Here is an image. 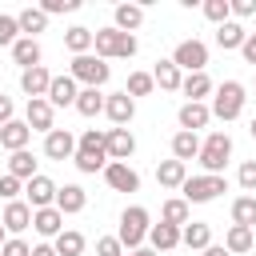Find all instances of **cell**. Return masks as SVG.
I'll use <instances>...</instances> for the list:
<instances>
[{"instance_id":"f35d334b","label":"cell","mask_w":256,"mask_h":256,"mask_svg":"<svg viewBox=\"0 0 256 256\" xmlns=\"http://www.w3.org/2000/svg\"><path fill=\"white\" fill-rule=\"evenodd\" d=\"M204 16L220 28V24H228L232 20V0H204Z\"/></svg>"},{"instance_id":"836d02e7","label":"cell","mask_w":256,"mask_h":256,"mask_svg":"<svg viewBox=\"0 0 256 256\" xmlns=\"http://www.w3.org/2000/svg\"><path fill=\"white\" fill-rule=\"evenodd\" d=\"M104 100H108V96H104L100 88H80V96H76V112L92 120V116L104 112Z\"/></svg>"},{"instance_id":"e575fe53","label":"cell","mask_w":256,"mask_h":256,"mask_svg":"<svg viewBox=\"0 0 256 256\" xmlns=\"http://www.w3.org/2000/svg\"><path fill=\"white\" fill-rule=\"evenodd\" d=\"M188 208H192V204H188L184 196H172V200H164L160 220H164V224H172V228H184V224H188Z\"/></svg>"},{"instance_id":"6da1fadb","label":"cell","mask_w":256,"mask_h":256,"mask_svg":"<svg viewBox=\"0 0 256 256\" xmlns=\"http://www.w3.org/2000/svg\"><path fill=\"white\" fill-rule=\"evenodd\" d=\"M148 232H152V224H148V208L132 204V208H124V212H120V228H116V240L124 244V252H136V248L148 240Z\"/></svg>"},{"instance_id":"d6a6232c","label":"cell","mask_w":256,"mask_h":256,"mask_svg":"<svg viewBox=\"0 0 256 256\" xmlns=\"http://www.w3.org/2000/svg\"><path fill=\"white\" fill-rule=\"evenodd\" d=\"M244 40H248V32H244V24H236V20H228V24H220V28H216V44H220L224 52L244 48Z\"/></svg>"},{"instance_id":"ab89813d","label":"cell","mask_w":256,"mask_h":256,"mask_svg":"<svg viewBox=\"0 0 256 256\" xmlns=\"http://www.w3.org/2000/svg\"><path fill=\"white\" fill-rule=\"evenodd\" d=\"M152 88H156V80H152V72H132V76H128V88H124V92H128V96L136 100V96H148Z\"/></svg>"},{"instance_id":"8d00e7d4","label":"cell","mask_w":256,"mask_h":256,"mask_svg":"<svg viewBox=\"0 0 256 256\" xmlns=\"http://www.w3.org/2000/svg\"><path fill=\"white\" fill-rule=\"evenodd\" d=\"M232 224L256 228V196H236L232 200Z\"/></svg>"},{"instance_id":"30bf717a","label":"cell","mask_w":256,"mask_h":256,"mask_svg":"<svg viewBox=\"0 0 256 256\" xmlns=\"http://www.w3.org/2000/svg\"><path fill=\"white\" fill-rule=\"evenodd\" d=\"M20 88H24V96H28V100H44V96H48V88H52V72H48L44 64H36V68L20 72Z\"/></svg>"},{"instance_id":"7402d4cb","label":"cell","mask_w":256,"mask_h":256,"mask_svg":"<svg viewBox=\"0 0 256 256\" xmlns=\"http://www.w3.org/2000/svg\"><path fill=\"white\" fill-rule=\"evenodd\" d=\"M144 24V4H116V12H112V28H120V32H136Z\"/></svg>"},{"instance_id":"d6986e66","label":"cell","mask_w":256,"mask_h":256,"mask_svg":"<svg viewBox=\"0 0 256 256\" xmlns=\"http://www.w3.org/2000/svg\"><path fill=\"white\" fill-rule=\"evenodd\" d=\"M28 140H32V128H28L24 120H8V124L0 128V148H8V152H24Z\"/></svg>"},{"instance_id":"74e56055","label":"cell","mask_w":256,"mask_h":256,"mask_svg":"<svg viewBox=\"0 0 256 256\" xmlns=\"http://www.w3.org/2000/svg\"><path fill=\"white\" fill-rule=\"evenodd\" d=\"M56 252H60V256H80V252H84V232L64 228V232L56 236Z\"/></svg>"},{"instance_id":"ba28073f","label":"cell","mask_w":256,"mask_h":256,"mask_svg":"<svg viewBox=\"0 0 256 256\" xmlns=\"http://www.w3.org/2000/svg\"><path fill=\"white\" fill-rule=\"evenodd\" d=\"M56 192H60V188H56L44 172L32 176V180L24 184V196H28V208H32V212H40V208H56Z\"/></svg>"},{"instance_id":"ee69618b","label":"cell","mask_w":256,"mask_h":256,"mask_svg":"<svg viewBox=\"0 0 256 256\" xmlns=\"http://www.w3.org/2000/svg\"><path fill=\"white\" fill-rule=\"evenodd\" d=\"M236 180H240V188H244V192H256V160H244V164H240V172H236Z\"/></svg>"},{"instance_id":"44dd1931","label":"cell","mask_w":256,"mask_h":256,"mask_svg":"<svg viewBox=\"0 0 256 256\" xmlns=\"http://www.w3.org/2000/svg\"><path fill=\"white\" fill-rule=\"evenodd\" d=\"M32 228L40 232V236H60L64 232V212L60 208H40V212H32Z\"/></svg>"},{"instance_id":"11a10c76","label":"cell","mask_w":256,"mask_h":256,"mask_svg":"<svg viewBox=\"0 0 256 256\" xmlns=\"http://www.w3.org/2000/svg\"><path fill=\"white\" fill-rule=\"evenodd\" d=\"M4 240H8V232H4V224H0V248H4Z\"/></svg>"},{"instance_id":"f6af8a7d","label":"cell","mask_w":256,"mask_h":256,"mask_svg":"<svg viewBox=\"0 0 256 256\" xmlns=\"http://www.w3.org/2000/svg\"><path fill=\"white\" fill-rule=\"evenodd\" d=\"M40 8H44V16H60V12H76L80 0H44Z\"/></svg>"},{"instance_id":"816d5d0a","label":"cell","mask_w":256,"mask_h":256,"mask_svg":"<svg viewBox=\"0 0 256 256\" xmlns=\"http://www.w3.org/2000/svg\"><path fill=\"white\" fill-rule=\"evenodd\" d=\"M200 256H232V252H228V248H224V244H208V248H204V252H200Z\"/></svg>"},{"instance_id":"277c9868","label":"cell","mask_w":256,"mask_h":256,"mask_svg":"<svg viewBox=\"0 0 256 256\" xmlns=\"http://www.w3.org/2000/svg\"><path fill=\"white\" fill-rule=\"evenodd\" d=\"M228 156H232V136L228 132H208V140L200 144V164H204V172L208 176H220L224 172V164H228Z\"/></svg>"},{"instance_id":"9f6ffc18","label":"cell","mask_w":256,"mask_h":256,"mask_svg":"<svg viewBox=\"0 0 256 256\" xmlns=\"http://www.w3.org/2000/svg\"><path fill=\"white\" fill-rule=\"evenodd\" d=\"M252 232H256V228H252Z\"/></svg>"},{"instance_id":"83f0119b","label":"cell","mask_w":256,"mask_h":256,"mask_svg":"<svg viewBox=\"0 0 256 256\" xmlns=\"http://www.w3.org/2000/svg\"><path fill=\"white\" fill-rule=\"evenodd\" d=\"M224 248H228L232 256L252 252V248H256V232H252V228H244V224H232V228H228V236H224Z\"/></svg>"},{"instance_id":"7bdbcfd3","label":"cell","mask_w":256,"mask_h":256,"mask_svg":"<svg viewBox=\"0 0 256 256\" xmlns=\"http://www.w3.org/2000/svg\"><path fill=\"white\" fill-rule=\"evenodd\" d=\"M20 192H24V180H16V176H8V172H4V176H0V196L12 204Z\"/></svg>"},{"instance_id":"7dc6e473","label":"cell","mask_w":256,"mask_h":256,"mask_svg":"<svg viewBox=\"0 0 256 256\" xmlns=\"http://www.w3.org/2000/svg\"><path fill=\"white\" fill-rule=\"evenodd\" d=\"M8 120H16V104H12V96L0 92V128H4Z\"/></svg>"},{"instance_id":"7a4b0ae2","label":"cell","mask_w":256,"mask_h":256,"mask_svg":"<svg viewBox=\"0 0 256 256\" xmlns=\"http://www.w3.org/2000/svg\"><path fill=\"white\" fill-rule=\"evenodd\" d=\"M92 48H96L100 60H116V56L128 60V56H136L140 44H136L132 32H120V28H96V44H92Z\"/></svg>"},{"instance_id":"3957f363","label":"cell","mask_w":256,"mask_h":256,"mask_svg":"<svg viewBox=\"0 0 256 256\" xmlns=\"http://www.w3.org/2000/svg\"><path fill=\"white\" fill-rule=\"evenodd\" d=\"M68 76L76 80V84H84V88H100V84H108V76H112V68H108V60H100V56H72V64H68Z\"/></svg>"},{"instance_id":"60d3db41","label":"cell","mask_w":256,"mask_h":256,"mask_svg":"<svg viewBox=\"0 0 256 256\" xmlns=\"http://www.w3.org/2000/svg\"><path fill=\"white\" fill-rule=\"evenodd\" d=\"M16 40H20V24H16V16L0 12V48H12Z\"/></svg>"},{"instance_id":"8992f818","label":"cell","mask_w":256,"mask_h":256,"mask_svg":"<svg viewBox=\"0 0 256 256\" xmlns=\"http://www.w3.org/2000/svg\"><path fill=\"white\" fill-rule=\"evenodd\" d=\"M180 192H184L188 204H208V200H216L220 192H228V180H224V176H208V172H204V176H188Z\"/></svg>"},{"instance_id":"ffe728a7","label":"cell","mask_w":256,"mask_h":256,"mask_svg":"<svg viewBox=\"0 0 256 256\" xmlns=\"http://www.w3.org/2000/svg\"><path fill=\"white\" fill-rule=\"evenodd\" d=\"M84 204H88V192H84L80 184H64V188L56 192V208H60L64 216H76V212H84Z\"/></svg>"},{"instance_id":"603a6c76","label":"cell","mask_w":256,"mask_h":256,"mask_svg":"<svg viewBox=\"0 0 256 256\" xmlns=\"http://www.w3.org/2000/svg\"><path fill=\"white\" fill-rule=\"evenodd\" d=\"M40 56H44V52H40V40H32V36H20V40L12 44V60H16L24 72H28V68H36V64H40Z\"/></svg>"},{"instance_id":"484cf974","label":"cell","mask_w":256,"mask_h":256,"mask_svg":"<svg viewBox=\"0 0 256 256\" xmlns=\"http://www.w3.org/2000/svg\"><path fill=\"white\" fill-rule=\"evenodd\" d=\"M96 44V32L92 28H84V24H76V28H68L64 32V48L72 52V56H88V48Z\"/></svg>"},{"instance_id":"681fc988","label":"cell","mask_w":256,"mask_h":256,"mask_svg":"<svg viewBox=\"0 0 256 256\" xmlns=\"http://www.w3.org/2000/svg\"><path fill=\"white\" fill-rule=\"evenodd\" d=\"M240 56H244L248 64H256V32H248V40H244V48H240Z\"/></svg>"},{"instance_id":"9a60e30c","label":"cell","mask_w":256,"mask_h":256,"mask_svg":"<svg viewBox=\"0 0 256 256\" xmlns=\"http://www.w3.org/2000/svg\"><path fill=\"white\" fill-rule=\"evenodd\" d=\"M0 224H4V232H12V236H20L24 228H32V208H28V200H12V204H4Z\"/></svg>"},{"instance_id":"5b68a950","label":"cell","mask_w":256,"mask_h":256,"mask_svg":"<svg viewBox=\"0 0 256 256\" xmlns=\"http://www.w3.org/2000/svg\"><path fill=\"white\" fill-rule=\"evenodd\" d=\"M212 116L216 120H236L240 112H244V84L240 80H224L220 88H216V96H212Z\"/></svg>"},{"instance_id":"9c48e42d","label":"cell","mask_w":256,"mask_h":256,"mask_svg":"<svg viewBox=\"0 0 256 256\" xmlns=\"http://www.w3.org/2000/svg\"><path fill=\"white\" fill-rule=\"evenodd\" d=\"M104 180H108L112 192H136V188H140V172H136L132 164H116V160H108Z\"/></svg>"},{"instance_id":"e0dca14e","label":"cell","mask_w":256,"mask_h":256,"mask_svg":"<svg viewBox=\"0 0 256 256\" xmlns=\"http://www.w3.org/2000/svg\"><path fill=\"white\" fill-rule=\"evenodd\" d=\"M76 96H80V88H76V80L72 76H52V88H48V104L52 108H76Z\"/></svg>"},{"instance_id":"f1b7e54d","label":"cell","mask_w":256,"mask_h":256,"mask_svg":"<svg viewBox=\"0 0 256 256\" xmlns=\"http://www.w3.org/2000/svg\"><path fill=\"white\" fill-rule=\"evenodd\" d=\"M180 92H184L192 104H204V96L212 92V76H208V72H192V76H184Z\"/></svg>"},{"instance_id":"b9f144b4","label":"cell","mask_w":256,"mask_h":256,"mask_svg":"<svg viewBox=\"0 0 256 256\" xmlns=\"http://www.w3.org/2000/svg\"><path fill=\"white\" fill-rule=\"evenodd\" d=\"M0 256H32V244L24 236H8L4 248H0Z\"/></svg>"},{"instance_id":"cb8c5ba5","label":"cell","mask_w":256,"mask_h":256,"mask_svg":"<svg viewBox=\"0 0 256 256\" xmlns=\"http://www.w3.org/2000/svg\"><path fill=\"white\" fill-rule=\"evenodd\" d=\"M200 136L196 132H176L172 136V160H180V164H188V160H196L200 156Z\"/></svg>"},{"instance_id":"bcb514c9","label":"cell","mask_w":256,"mask_h":256,"mask_svg":"<svg viewBox=\"0 0 256 256\" xmlns=\"http://www.w3.org/2000/svg\"><path fill=\"white\" fill-rule=\"evenodd\" d=\"M96 256H124V244L116 236H100L96 240Z\"/></svg>"},{"instance_id":"52a82bcc","label":"cell","mask_w":256,"mask_h":256,"mask_svg":"<svg viewBox=\"0 0 256 256\" xmlns=\"http://www.w3.org/2000/svg\"><path fill=\"white\" fill-rule=\"evenodd\" d=\"M172 64H176L180 72H188V76H192V72H204V64H208V44L196 40V36H192V40H180L176 52H172Z\"/></svg>"},{"instance_id":"4316f807","label":"cell","mask_w":256,"mask_h":256,"mask_svg":"<svg viewBox=\"0 0 256 256\" xmlns=\"http://www.w3.org/2000/svg\"><path fill=\"white\" fill-rule=\"evenodd\" d=\"M152 80H156L164 92H180V84H184V72H180L172 60H156V68H152Z\"/></svg>"},{"instance_id":"4dcf8cb0","label":"cell","mask_w":256,"mask_h":256,"mask_svg":"<svg viewBox=\"0 0 256 256\" xmlns=\"http://www.w3.org/2000/svg\"><path fill=\"white\" fill-rule=\"evenodd\" d=\"M180 244H188V248L204 252V248L212 244V228H208V224H200V220H192V224H184V228H180Z\"/></svg>"},{"instance_id":"d590c367","label":"cell","mask_w":256,"mask_h":256,"mask_svg":"<svg viewBox=\"0 0 256 256\" xmlns=\"http://www.w3.org/2000/svg\"><path fill=\"white\" fill-rule=\"evenodd\" d=\"M16 24H20V32H24V36H32V40H36V32H44V28H48V16H44V8H24V12H16Z\"/></svg>"},{"instance_id":"ac0fdd59","label":"cell","mask_w":256,"mask_h":256,"mask_svg":"<svg viewBox=\"0 0 256 256\" xmlns=\"http://www.w3.org/2000/svg\"><path fill=\"white\" fill-rule=\"evenodd\" d=\"M208 120H212L208 104H192V100L180 104V132H200V128H208Z\"/></svg>"},{"instance_id":"5bb4252c","label":"cell","mask_w":256,"mask_h":256,"mask_svg":"<svg viewBox=\"0 0 256 256\" xmlns=\"http://www.w3.org/2000/svg\"><path fill=\"white\" fill-rule=\"evenodd\" d=\"M104 116H108L116 128H124V124L136 116V100H132L128 92H112V96L104 100Z\"/></svg>"},{"instance_id":"c3c4849f","label":"cell","mask_w":256,"mask_h":256,"mask_svg":"<svg viewBox=\"0 0 256 256\" xmlns=\"http://www.w3.org/2000/svg\"><path fill=\"white\" fill-rule=\"evenodd\" d=\"M232 16H256V0H232Z\"/></svg>"},{"instance_id":"7c38bea8","label":"cell","mask_w":256,"mask_h":256,"mask_svg":"<svg viewBox=\"0 0 256 256\" xmlns=\"http://www.w3.org/2000/svg\"><path fill=\"white\" fill-rule=\"evenodd\" d=\"M76 152H84V156L108 164V128H84L80 140H76Z\"/></svg>"},{"instance_id":"1f68e13d","label":"cell","mask_w":256,"mask_h":256,"mask_svg":"<svg viewBox=\"0 0 256 256\" xmlns=\"http://www.w3.org/2000/svg\"><path fill=\"white\" fill-rule=\"evenodd\" d=\"M148 244H152V252H168V248H176L180 244V228H172V224H152V232H148Z\"/></svg>"},{"instance_id":"f5cc1de1","label":"cell","mask_w":256,"mask_h":256,"mask_svg":"<svg viewBox=\"0 0 256 256\" xmlns=\"http://www.w3.org/2000/svg\"><path fill=\"white\" fill-rule=\"evenodd\" d=\"M124 256H156L152 248H136V252H124Z\"/></svg>"},{"instance_id":"d4e9b609","label":"cell","mask_w":256,"mask_h":256,"mask_svg":"<svg viewBox=\"0 0 256 256\" xmlns=\"http://www.w3.org/2000/svg\"><path fill=\"white\" fill-rule=\"evenodd\" d=\"M156 180H160V188H184L188 164H180V160H160V164H156Z\"/></svg>"},{"instance_id":"f546056e","label":"cell","mask_w":256,"mask_h":256,"mask_svg":"<svg viewBox=\"0 0 256 256\" xmlns=\"http://www.w3.org/2000/svg\"><path fill=\"white\" fill-rule=\"evenodd\" d=\"M8 176L24 180V184H28L32 176H40V172H36V156H32L28 148H24V152H12V156H8Z\"/></svg>"},{"instance_id":"2e32d148","label":"cell","mask_w":256,"mask_h":256,"mask_svg":"<svg viewBox=\"0 0 256 256\" xmlns=\"http://www.w3.org/2000/svg\"><path fill=\"white\" fill-rule=\"evenodd\" d=\"M136 152V136L128 128H108V160L128 164V156Z\"/></svg>"},{"instance_id":"8fae6325","label":"cell","mask_w":256,"mask_h":256,"mask_svg":"<svg viewBox=\"0 0 256 256\" xmlns=\"http://www.w3.org/2000/svg\"><path fill=\"white\" fill-rule=\"evenodd\" d=\"M52 120H56V108L48 104V96L44 100H28V108H24V124L32 128V132H52Z\"/></svg>"},{"instance_id":"4fadbf2b","label":"cell","mask_w":256,"mask_h":256,"mask_svg":"<svg viewBox=\"0 0 256 256\" xmlns=\"http://www.w3.org/2000/svg\"><path fill=\"white\" fill-rule=\"evenodd\" d=\"M44 156H48V160H68V156H76V136H72L68 128H52V132L44 136Z\"/></svg>"},{"instance_id":"f907efd6","label":"cell","mask_w":256,"mask_h":256,"mask_svg":"<svg viewBox=\"0 0 256 256\" xmlns=\"http://www.w3.org/2000/svg\"><path fill=\"white\" fill-rule=\"evenodd\" d=\"M32 256H60L56 244H32Z\"/></svg>"},{"instance_id":"db71d44e","label":"cell","mask_w":256,"mask_h":256,"mask_svg":"<svg viewBox=\"0 0 256 256\" xmlns=\"http://www.w3.org/2000/svg\"><path fill=\"white\" fill-rule=\"evenodd\" d=\"M248 132H252V140H256V116H252V124H248Z\"/></svg>"}]
</instances>
